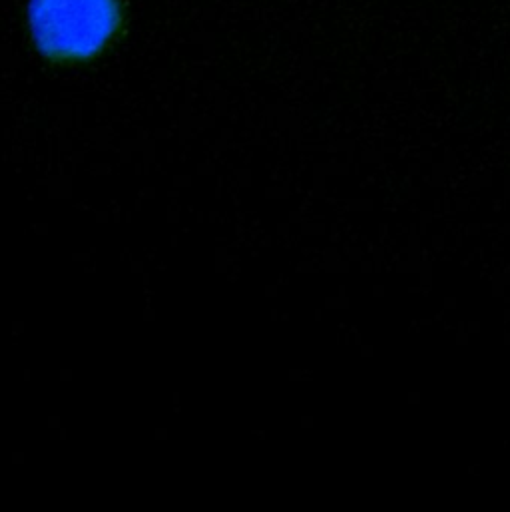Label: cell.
<instances>
[{"label": "cell", "mask_w": 510, "mask_h": 512, "mask_svg": "<svg viewBox=\"0 0 510 512\" xmlns=\"http://www.w3.org/2000/svg\"><path fill=\"white\" fill-rule=\"evenodd\" d=\"M126 0H26L32 50L54 66H84L108 54L126 30Z\"/></svg>", "instance_id": "cell-1"}]
</instances>
